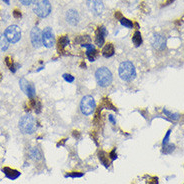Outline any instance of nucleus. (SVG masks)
I'll return each mask as SVG.
<instances>
[{"mask_svg":"<svg viewBox=\"0 0 184 184\" xmlns=\"http://www.w3.org/2000/svg\"><path fill=\"white\" fill-rule=\"evenodd\" d=\"M118 73L120 78L124 81H132L136 77V69L131 61H123L119 65Z\"/></svg>","mask_w":184,"mask_h":184,"instance_id":"obj_2","label":"nucleus"},{"mask_svg":"<svg viewBox=\"0 0 184 184\" xmlns=\"http://www.w3.org/2000/svg\"><path fill=\"white\" fill-rule=\"evenodd\" d=\"M4 35L9 42L16 43L21 38V30L17 25H10L5 29Z\"/></svg>","mask_w":184,"mask_h":184,"instance_id":"obj_6","label":"nucleus"},{"mask_svg":"<svg viewBox=\"0 0 184 184\" xmlns=\"http://www.w3.org/2000/svg\"><path fill=\"white\" fill-rule=\"evenodd\" d=\"M109 158H110L111 160H115L117 158V154H116V150H115V149H113V150L112 151H110L109 152Z\"/></svg>","mask_w":184,"mask_h":184,"instance_id":"obj_31","label":"nucleus"},{"mask_svg":"<svg viewBox=\"0 0 184 184\" xmlns=\"http://www.w3.org/2000/svg\"><path fill=\"white\" fill-rule=\"evenodd\" d=\"M175 149V145L174 144H171V143H168V144H166L163 146V153L164 154H170L172 152L174 151Z\"/></svg>","mask_w":184,"mask_h":184,"instance_id":"obj_26","label":"nucleus"},{"mask_svg":"<svg viewBox=\"0 0 184 184\" xmlns=\"http://www.w3.org/2000/svg\"><path fill=\"white\" fill-rule=\"evenodd\" d=\"M108 120H109V121H110L113 125L116 124V120H115V118H114L113 115H111V114H110V115H108Z\"/></svg>","mask_w":184,"mask_h":184,"instance_id":"obj_33","label":"nucleus"},{"mask_svg":"<svg viewBox=\"0 0 184 184\" xmlns=\"http://www.w3.org/2000/svg\"><path fill=\"white\" fill-rule=\"evenodd\" d=\"M3 1H4L6 4H9V3H10V2H9V0H3Z\"/></svg>","mask_w":184,"mask_h":184,"instance_id":"obj_36","label":"nucleus"},{"mask_svg":"<svg viewBox=\"0 0 184 184\" xmlns=\"http://www.w3.org/2000/svg\"><path fill=\"white\" fill-rule=\"evenodd\" d=\"M98 159L101 162V164L104 165L106 168H108L110 166V158H109V155L105 151L101 150L98 152Z\"/></svg>","mask_w":184,"mask_h":184,"instance_id":"obj_16","label":"nucleus"},{"mask_svg":"<svg viewBox=\"0 0 184 184\" xmlns=\"http://www.w3.org/2000/svg\"><path fill=\"white\" fill-rule=\"evenodd\" d=\"M114 52H115V49H114L113 44H112V43H107L102 50V55L104 56L105 58H109V57L114 55Z\"/></svg>","mask_w":184,"mask_h":184,"instance_id":"obj_17","label":"nucleus"},{"mask_svg":"<svg viewBox=\"0 0 184 184\" xmlns=\"http://www.w3.org/2000/svg\"><path fill=\"white\" fill-rule=\"evenodd\" d=\"M9 47V41L4 34H0V52H4Z\"/></svg>","mask_w":184,"mask_h":184,"instance_id":"obj_18","label":"nucleus"},{"mask_svg":"<svg viewBox=\"0 0 184 184\" xmlns=\"http://www.w3.org/2000/svg\"><path fill=\"white\" fill-rule=\"evenodd\" d=\"M30 37H31V42H32L34 47L35 48L41 47L43 44V35H42L41 30H40L38 27L32 28L31 33H30Z\"/></svg>","mask_w":184,"mask_h":184,"instance_id":"obj_8","label":"nucleus"},{"mask_svg":"<svg viewBox=\"0 0 184 184\" xmlns=\"http://www.w3.org/2000/svg\"><path fill=\"white\" fill-rule=\"evenodd\" d=\"M115 17H117V18H119V19H121V18H122V17H121V14H120L119 12L115 13Z\"/></svg>","mask_w":184,"mask_h":184,"instance_id":"obj_35","label":"nucleus"},{"mask_svg":"<svg viewBox=\"0 0 184 184\" xmlns=\"http://www.w3.org/2000/svg\"><path fill=\"white\" fill-rule=\"evenodd\" d=\"M13 15H14L15 18H20V17H21V12L18 11L17 9H15V10H14V12H13Z\"/></svg>","mask_w":184,"mask_h":184,"instance_id":"obj_34","label":"nucleus"},{"mask_svg":"<svg viewBox=\"0 0 184 184\" xmlns=\"http://www.w3.org/2000/svg\"><path fill=\"white\" fill-rule=\"evenodd\" d=\"M170 134H171V129H169V130L166 132V135L163 138V141H162V146H164L166 144H168L169 143V137H170Z\"/></svg>","mask_w":184,"mask_h":184,"instance_id":"obj_30","label":"nucleus"},{"mask_svg":"<svg viewBox=\"0 0 184 184\" xmlns=\"http://www.w3.org/2000/svg\"><path fill=\"white\" fill-rule=\"evenodd\" d=\"M163 113L165 114L166 117H168V118L170 120H172V121H176V120L179 119V117H180V115L178 113H172V112H170L165 108L163 109Z\"/></svg>","mask_w":184,"mask_h":184,"instance_id":"obj_23","label":"nucleus"},{"mask_svg":"<svg viewBox=\"0 0 184 184\" xmlns=\"http://www.w3.org/2000/svg\"><path fill=\"white\" fill-rule=\"evenodd\" d=\"M20 2H21L23 5H30L33 3L34 0H20Z\"/></svg>","mask_w":184,"mask_h":184,"instance_id":"obj_32","label":"nucleus"},{"mask_svg":"<svg viewBox=\"0 0 184 184\" xmlns=\"http://www.w3.org/2000/svg\"><path fill=\"white\" fill-rule=\"evenodd\" d=\"M65 19L69 25L71 26H76L80 21L79 13L74 9H69L65 14Z\"/></svg>","mask_w":184,"mask_h":184,"instance_id":"obj_11","label":"nucleus"},{"mask_svg":"<svg viewBox=\"0 0 184 184\" xmlns=\"http://www.w3.org/2000/svg\"><path fill=\"white\" fill-rule=\"evenodd\" d=\"M101 107H105V108H107V109H112V110H114V111H117V108L115 107L113 104H112L111 101H110V99H108V98H104V99H103Z\"/></svg>","mask_w":184,"mask_h":184,"instance_id":"obj_24","label":"nucleus"},{"mask_svg":"<svg viewBox=\"0 0 184 184\" xmlns=\"http://www.w3.org/2000/svg\"><path fill=\"white\" fill-rule=\"evenodd\" d=\"M29 154H30V157L34 160H40L42 158L41 151H40V149L37 148V147L31 148L30 151H29Z\"/></svg>","mask_w":184,"mask_h":184,"instance_id":"obj_19","label":"nucleus"},{"mask_svg":"<svg viewBox=\"0 0 184 184\" xmlns=\"http://www.w3.org/2000/svg\"><path fill=\"white\" fill-rule=\"evenodd\" d=\"M19 84H20L21 90L24 92L29 98L32 99L33 97L35 96V86H34L33 83L28 82L26 79L22 78V79H20Z\"/></svg>","mask_w":184,"mask_h":184,"instance_id":"obj_7","label":"nucleus"},{"mask_svg":"<svg viewBox=\"0 0 184 184\" xmlns=\"http://www.w3.org/2000/svg\"><path fill=\"white\" fill-rule=\"evenodd\" d=\"M5 63H6V65L8 66V68L10 69V71H12V72H15L17 70V67H18V64H14V61L12 60V58H10L9 56H7L6 58H5Z\"/></svg>","mask_w":184,"mask_h":184,"instance_id":"obj_22","label":"nucleus"},{"mask_svg":"<svg viewBox=\"0 0 184 184\" xmlns=\"http://www.w3.org/2000/svg\"><path fill=\"white\" fill-rule=\"evenodd\" d=\"M95 79L100 87H107L113 81V75L110 69L102 66L95 71Z\"/></svg>","mask_w":184,"mask_h":184,"instance_id":"obj_1","label":"nucleus"},{"mask_svg":"<svg viewBox=\"0 0 184 184\" xmlns=\"http://www.w3.org/2000/svg\"><path fill=\"white\" fill-rule=\"evenodd\" d=\"M2 172L5 174V176L7 178H9L10 180H15L20 176V172L15 170V169H12L10 167H4L2 168Z\"/></svg>","mask_w":184,"mask_h":184,"instance_id":"obj_15","label":"nucleus"},{"mask_svg":"<svg viewBox=\"0 0 184 184\" xmlns=\"http://www.w3.org/2000/svg\"><path fill=\"white\" fill-rule=\"evenodd\" d=\"M120 23L126 28H133V22L127 18H124V17H122V18L120 19Z\"/></svg>","mask_w":184,"mask_h":184,"instance_id":"obj_27","label":"nucleus"},{"mask_svg":"<svg viewBox=\"0 0 184 184\" xmlns=\"http://www.w3.org/2000/svg\"><path fill=\"white\" fill-rule=\"evenodd\" d=\"M43 35V44L45 47L51 48L54 45L55 42V38H54V34L52 32V29L50 27H46L44 31L42 32Z\"/></svg>","mask_w":184,"mask_h":184,"instance_id":"obj_10","label":"nucleus"},{"mask_svg":"<svg viewBox=\"0 0 184 184\" xmlns=\"http://www.w3.org/2000/svg\"><path fill=\"white\" fill-rule=\"evenodd\" d=\"M87 6L91 12H93L95 15H99L104 10L102 0H87Z\"/></svg>","mask_w":184,"mask_h":184,"instance_id":"obj_9","label":"nucleus"},{"mask_svg":"<svg viewBox=\"0 0 184 184\" xmlns=\"http://www.w3.org/2000/svg\"><path fill=\"white\" fill-rule=\"evenodd\" d=\"M107 30L104 26L98 27V29L96 31V36H95V44L99 47H102L103 44L105 42V37L107 36Z\"/></svg>","mask_w":184,"mask_h":184,"instance_id":"obj_13","label":"nucleus"},{"mask_svg":"<svg viewBox=\"0 0 184 184\" xmlns=\"http://www.w3.org/2000/svg\"><path fill=\"white\" fill-rule=\"evenodd\" d=\"M82 46L87 49L86 50V56H87V58L92 62L95 61V59L97 58V56H98V51L95 49L94 45L90 44V43H85V44H83Z\"/></svg>","mask_w":184,"mask_h":184,"instance_id":"obj_14","label":"nucleus"},{"mask_svg":"<svg viewBox=\"0 0 184 184\" xmlns=\"http://www.w3.org/2000/svg\"><path fill=\"white\" fill-rule=\"evenodd\" d=\"M37 128L36 120L30 114H26L22 116L19 121V129L23 134H32Z\"/></svg>","mask_w":184,"mask_h":184,"instance_id":"obj_3","label":"nucleus"},{"mask_svg":"<svg viewBox=\"0 0 184 184\" xmlns=\"http://www.w3.org/2000/svg\"><path fill=\"white\" fill-rule=\"evenodd\" d=\"M96 108V103L94 98L90 95L84 96L80 102V110L84 115L88 116V115H91L94 112Z\"/></svg>","mask_w":184,"mask_h":184,"instance_id":"obj_5","label":"nucleus"},{"mask_svg":"<svg viewBox=\"0 0 184 184\" xmlns=\"http://www.w3.org/2000/svg\"><path fill=\"white\" fill-rule=\"evenodd\" d=\"M132 42L135 46H140L142 44V37L140 31H135L133 36H132Z\"/></svg>","mask_w":184,"mask_h":184,"instance_id":"obj_21","label":"nucleus"},{"mask_svg":"<svg viewBox=\"0 0 184 184\" xmlns=\"http://www.w3.org/2000/svg\"><path fill=\"white\" fill-rule=\"evenodd\" d=\"M151 44L156 50H163L166 47V39L160 34H154L151 39Z\"/></svg>","mask_w":184,"mask_h":184,"instance_id":"obj_12","label":"nucleus"},{"mask_svg":"<svg viewBox=\"0 0 184 184\" xmlns=\"http://www.w3.org/2000/svg\"><path fill=\"white\" fill-rule=\"evenodd\" d=\"M69 43V38L66 35H63L61 36L60 38L58 39V50L59 51H62L66 46L68 45Z\"/></svg>","mask_w":184,"mask_h":184,"instance_id":"obj_20","label":"nucleus"},{"mask_svg":"<svg viewBox=\"0 0 184 184\" xmlns=\"http://www.w3.org/2000/svg\"><path fill=\"white\" fill-rule=\"evenodd\" d=\"M83 175H84V173H82V172H70V173H67L65 175V177H70V178H80L82 177Z\"/></svg>","mask_w":184,"mask_h":184,"instance_id":"obj_28","label":"nucleus"},{"mask_svg":"<svg viewBox=\"0 0 184 184\" xmlns=\"http://www.w3.org/2000/svg\"><path fill=\"white\" fill-rule=\"evenodd\" d=\"M31 106L33 108H35V111L36 113H40L41 111V103H40L39 100H36V99H31Z\"/></svg>","mask_w":184,"mask_h":184,"instance_id":"obj_25","label":"nucleus"},{"mask_svg":"<svg viewBox=\"0 0 184 184\" xmlns=\"http://www.w3.org/2000/svg\"><path fill=\"white\" fill-rule=\"evenodd\" d=\"M33 11L37 16L44 18L51 12V4L48 0H36L34 2Z\"/></svg>","mask_w":184,"mask_h":184,"instance_id":"obj_4","label":"nucleus"},{"mask_svg":"<svg viewBox=\"0 0 184 184\" xmlns=\"http://www.w3.org/2000/svg\"><path fill=\"white\" fill-rule=\"evenodd\" d=\"M63 79L65 80L66 82H68V83H72L74 81V76H72L71 74H67V73H65V74H63Z\"/></svg>","mask_w":184,"mask_h":184,"instance_id":"obj_29","label":"nucleus"}]
</instances>
